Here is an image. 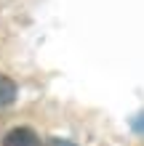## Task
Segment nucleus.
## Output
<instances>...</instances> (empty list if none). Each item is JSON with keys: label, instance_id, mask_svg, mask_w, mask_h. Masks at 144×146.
Wrapping results in <instances>:
<instances>
[{"label": "nucleus", "instance_id": "nucleus-1", "mask_svg": "<svg viewBox=\"0 0 144 146\" xmlns=\"http://www.w3.org/2000/svg\"><path fill=\"white\" fill-rule=\"evenodd\" d=\"M38 133L32 127H13L11 133H5L3 146H38Z\"/></svg>", "mask_w": 144, "mask_h": 146}, {"label": "nucleus", "instance_id": "nucleus-2", "mask_svg": "<svg viewBox=\"0 0 144 146\" xmlns=\"http://www.w3.org/2000/svg\"><path fill=\"white\" fill-rule=\"evenodd\" d=\"M13 98H16V82L8 80L5 74H0V106L11 104Z\"/></svg>", "mask_w": 144, "mask_h": 146}, {"label": "nucleus", "instance_id": "nucleus-3", "mask_svg": "<svg viewBox=\"0 0 144 146\" xmlns=\"http://www.w3.org/2000/svg\"><path fill=\"white\" fill-rule=\"evenodd\" d=\"M43 146H75L72 141H67V138H48Z\"/></svg>", "mask_w": 144, "mask_h": 146}, {"label": "nucleus", "instance_id": "nucleus-4", "mask_svg": "<svg viewBox=\"0 0 144 146\" xmlns=\"http://www.w3.org/2000/svg\"><path fill=\"white\" fill-rule=\"evenodd\" d=\"M133 127H136V130H141V133H144V114H141V117L136 119V122H133Z\"/></svg>", "mask_w": 144, "mask_h": 146}]
</instances>
